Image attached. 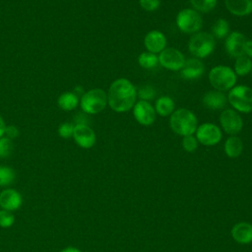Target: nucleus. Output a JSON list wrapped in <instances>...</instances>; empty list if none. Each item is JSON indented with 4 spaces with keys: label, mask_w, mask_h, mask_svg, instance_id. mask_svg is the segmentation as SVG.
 I'll use <instances>...</instances> for the list:
<instances>
[{
    "label": "nucleus",
    "mask_w": 252,
    "mask_h": 252,
    "mask_svg": "<svg viewBox=\"0 0 252 252\" xmlns=\"http://www.w3.org/2000/svg\"><path fill=\"white\" fill-rule=\"evenodd\" d=\"M137 90L135 86L125 78L115 80L107 93V103L116 112H126L136 103Z\"/></svg>",
    "instance_id": "f257e3e1"
},
{
    "label": "nucleus",
    "mask_w": 252,
    "mask_h": 252,
    "mask_svg": "<svg viewBox=\"0 0 252 252\" xmlns=\"http://www.w3.org/2000/svg\"><path fill=\"white\" fill-rule=\"evenodd\" d=\"M169 126L171 130L182 137L193 135L198 127L196 115L189 109L178 108L174 110L169 118Z\"/></svg>",
    "instance_id": "f03ea898"
},
{
    "label": "nucleus",
    "mask_w": 252,
    "mask_h": 252,
    "mask_svg": "<svg viewBox=\"0 0 252 252\" xmlns=\"http://www.w3.org/2000/svg\"><path fill=\"white\" fill-rule=\"evenodd\" d=\"M209 81L215 90L225 92L235 86L236 74L232 68L228 66L218 65L211 69L209 73Z\"/></svg>",
    "instance_id": "7ed1b4c3"
},
{
    "label": "nucleus",
    "mask_w": 252,
    "mask_h": 252,
    "mask_svg": "<svg viewBox=\"0 0 252 252\" xmlns=\"http://www.w3.org/2000/svg\"><path fill=\"white\" fill-rule=\"evenodd\" d=\"M216 47L215 37L205 32H196L188 42V49L196 58H206L213 53Z\"/></svg>",
    "instance_id": "20e7f679"
},
{
    "label": "nucleus",
    "mask_w": 252,
    "mask_h": 252,
    "mask_svg": "<svg viewBox=\"0 0 252 252\" xmlns=\"http://www.w3.org/2000/svg\"><path fill=\"white\" fill-rule=\"evenodd\" d=\"M227 100L237 111L249 113L252 111V89L244 86H234L229 90Z\"/></svg>",
    "instance_id": "39448f33"
},
{
    "label": "nucleus",
    "mask_w": 252,
    "mask_h": 252,
    "mask_svg": "<svg viewBox=\"0 0 252 252\" xmlns=\"http://www.w3.org/2000/svg\"><path fill=\"white\" fill-rule=\"evenodd\" d=\"M107 103V94L101 89H93L81 98L82 109L89 114H95L100 112Z\"/></svg>",
    "instance_id": "423d86ee"
},
{
    "label": "nucleus",
    "mask_w": 252,
    "mask_h": 252,
    "mask_svg": "<svg viewBox=\"0 0 252 252\" xmlns=\"http://www.w3.org/2000/svg\"><path fill=\"white\" fill-rule=\"evenodd\" d=\"M176 25L184 33H196L202 28L203 21L199 12L191 8H186L177 14Z\"/></svg>",
    "instance_id": "0eeeda50"
},
{
    "label": "nucleus",
    "mask_w": 252,
    "mask_h": 252,
    "mask_svg": "<svg viewBox=\"0 0 252 252\" xmlns=\"http://www.w3.org/2000/svg\"><path fill=\"white\" fill-rule=\"evenodd\" d=\"M222 134L216 124L203 123L196 129V139L204 146H214L221 140Z\"/></svg>",
    "instance_id": "6e6552de"
},
{
    "label": "nucleus",
    "mask_w": 252,
    "mask_h": 252,
    "mask_svg": "<svg viewBox=\"0 0 252 252\" xmlns=\"http://www.w3.org/2000/svg\"><path fill=\"white\" fill-rule=\"evenodd\" d=\"M158 63L170 71H179L185 63V57L182 52L174 47L164 48L158 55Z\"/></svg>",
    "instance_id": "1a4fd4ad"
},
{
    "label": "nucleus",
    "mask_w": 252,
    "mask_h": 252,
    "mask_svg": "<svg viewBox=\"0 0 252 252\" xmlns=\"http://www.w3.org/2000/svg\"><path fill=\"white\" fill-rule=\"evenodd\" d=\"M220 123L225 133L234 136L243 127V120L240 114L233 109H224L220 115Z\"/></svg>",
    "instance_id": "9d476101"
},
{
    "label": "nucleus",
    "mask_w": 252,
    "mask_h": 252,
    "mask_svg": "<svg viewBox=\"0 0 252 252\" xmlns=\"http://www.w3.org/2000/svg\"><path fill=\"white\" fill-rule=\"evenodd\" d=\"M133 114L136 121L144 126L152 125L156 120L155 107L147 100H138L133 106Z\"/></svg>",
    "instance_id": "9b49d317"
},
{
    "label": "nucleus",
    "mask_w": 252,
    "mask_h": 252,
    "mask_svg": "<svg viewBox=\"0 0 252 252\" xmlns=\"http://www.w3.org/2000/svg\"><path fill=\"white\" fill-rule=\"evenodd\" d=\"M247 39L245 35L239 32H230L225 39L224 47L226 52L231 57H239L244 55V47Z\"/></svg>",
    "instance_id": "f8f14e48"
},
{
    "label": "nucleus",
    "mask_w": 252,
    "mask_h": 252,
    "mask_svg": "<svg viewBox=\"0 0 252 252\" xmlns=\"http://www.w3.org/2000/svg\"><path fill=\"white\" fill-rule=\"evenodd\" d=\"M73 137L76 143L84 149H90L95 143V134L94 130L84 123H79L74 126Z\"/></svg>",
    "instance_id": "ddd939ff"
},
{
    "label": "nucleus",
    "mask_w": 252,
    "mask_h": 252,
    "mask_svg": "<svg viewBox=\"0 0 252 252\" xmlns=\"http://www.w3.org/2000/svg\"><path fill=\"white\" fill-rule=\"evenodd\" d=\"M23 197L16 189H4L0 193V207L7 211H16L21 208Z\"/></svg>",
    "instance_id": "4468645a"
},
{
    "label": "nucleus",
    "mask_w": 252,
    "mask_h": 252,
    "mask_svg": "<svg viewBox=\"0 0 252 252\" xmlns=\"http://www.w3.org/2000/svg\"><path fill=\"white\" fill-rule=\"evenodd\" d=\"M144 44L149 52L160 53L166 46V37L159 31H151L146 34Z\"/></svg>",
    "instance_id": "2eb2a0df"
},
{
    "label": "nucleus",
    "mask_w": 252,
    "mask_h": 252,
    "mask_svg": "<svg viewBox=\"0 0 252 252\" xmlns=\"http://www.w3.org/2000/svg\"><path fill=\"white\" fill-rule=\"evenodd\" d=\"M205 72L204 63L198 58H189L185 60L180 70V75L185 80H194L201 77Z\"/></svg>",
    "instance_id": "dca6fc26"
},
{
    "label": "nucleus",
    "mask_w": 252,
    "mask_h": 252,
    "mask_svg": "<svg viewBox=\"0 0 252 252\" xmlns=\"http://www.w3.org/2000/svg\"><path fill=\"white\" fill-rule=\"evenodd\" d=\"M227 96L220 91H209L203 96V103L209 109H221L225 106Z\"/></svg>",
    "instance_id": "f3484780"
},
{
    "label": "nucleus",
    "mask_w": 252,
    "mask_h": 252,
    "mask_svg": "<svg viewBox=\"0 0 252 252\" xmlns=\"http://www.w3.org/2000/svg\"><path fill=\"white\" fill-rule=\"evenodd\" d=\"M232 238L240 244L252 242V224L242 221L236 223L231 229Z\"/></svg>",
    "instance_id": "a211bd4d"
},
{
    "label": "nucleus",
    "mask_w": 252,
    "mask_h": 252,
    "mask_svg": "<svg viewBox=\"0 0 252 252\" xmlns=\"http://www.w3.org/2000/svg\"><path fill=\"white\" fill-rule=\"evenodd\" d=\"M224 4L234 16L242 17L252 13V0H224Z\"/></svg>",
    "instance_id": "6ab92c4d"
},
{
    "label": "nucleus",
    "mask_w": 252,
    "mask_h": 252,
    "mask_svg": "<svg viewBox=\"0 0 252 252\" xmlns=\"http://www.w3.org/2000/svg\"><path fill=\"white\" fill-rule=\"evenodd\" d=\"M174 107L175 103L173 99L167 95H162L158 97L155 103L156 113L162 117L171 115V113L174 111Z\"/></svg>",
    "instance_id": "aec40b11"
},
{
    "label": "nucleus",
    "mask_w": 252,
    "mask_h": 252,
    "mask_svg": "<svg viewBox=\"0 0 252 252\" xmlns=\"http://www.w3.org/2000/svg\"><path fill=\"white\" fill-rule=\"evenodd\" d=\"M243 150V143L240 138L236 136H230L224 143V152L229 158H237L241 155Z\"/></svg>",
    "instance_id": "412c9836"
},
{
    "label": "nucleus",
    "mask_w": 252,
    "mask_h": 252,
    "mask_svg": "<svg viewBox=\"0 0 252 252\" xmlns=\"http://www.w3.org/2000/svg\"><path fill=\"white\" fill-rule=\"evenodd\" d=\"M252 70V61L246 55H241L236 58L234 63V73L238 76H246Z\"/></svg>",
    "instance_id": "4be33fe9"
},
{
    "label": "nucleus",
    "mask_w": 252,
    "mask_h": 252,
    "mask_svg": "<svg viewBox=\"0 0 252 252\" xmlns=\"http://www.w3.org/2000/svg\"><path fill=\"white\" fill-rule=\"evenodd\" d=\"M79 99L73 93H64L58 98V105L64 110H72L78 105Z\"/></svg>",
    "instance_id": "5701e85b"
},
{
    "label": "nucleus",
    "mask_w": 252,
    "mask_h": 252,
    "mask_svg": "<svg viewBox=\"0 0 252 252\" xmlns=\"http://www.w3.org/2000/svg\"><path fill=\"white\" fill-rule=\"evenodd\" d=\"M139 65L144 69H153L158 64V57L152 52H142L138 57Z\"/></svg>",
    "instance_id": "b1692460"
},
{
    "label": "nucleus",
    "mask_w": 252,
    "mask_h": 252,
    "mask_svg": "<svg viewBox=\"0 0 252 252\" xmlns=\"http://www.w3.org/2000/svg\"><path fill=\"white\" fill-rule=\"evenodd\" d=\"M213 36L217 38H223L228 35L229 32V24L224 19H219L212 28Z\"/></svg>",
    "instance_id": "393cba45"
},
{
    "label": "nucleus",
    "mask_w": 252,
    "mask_h": 252,
    "mask_svg": "<svg viewBox=\"0 0 252 252\" xmlns=\"http://www.w3.org/2000/svg\"><path fill=\"white\" fill-rule=\"evenodd\" d=\"M16 178V173L13 168L6 166V165H0V186L6 187L11 185Z\"/></svg>",
    "instance_id": "a878e982"
},
{
    "label": "nucleus",
    "mask_w": 252,
    "mask_h": 252,
    "mask_svg": "<svg viewBox=\"0 0 252 252\" xmlns=\"http://www.w3.org/2000/svg\"><path fill=\"white\" fill-rule=\"evenodd\" d=\"M218 0H190L193 9L197 12L208 13L215 9Z\"/></svg>",
    "instance_id": "bb28decb"
},
{
    "label": "nucleus",
    "mask_w": 252,
    "mask_h": 252,
    "mask_svg": "<svg viewBox=\"0 0 252 252\" xmlns=\"http://www.w3.org/2000/svg\"><path fill=\"white\" fill-rule=\"evenodd\" d=\"M14 145L9 138H0V158H6L11 156Z\"/></svg>",
    "instance_id": "cd10ccee"
},
{
    "label": "nucleus",
    "mask_w": 252,
    "mask_h": 252,
    "mask_svg": "<svg viewBox=\"0 0 252 252\" xmlns=\"http://www.w3.org/2000/svg\"><path fill=\"white\" fill-rule=\"evenodd\" d=\"M15 222V216L11 211L0 210V226L8 228Z\"/></svg>",
    "instance_id": "c85d7f7f"
},
{
    "label": "nucleus",
    "mask_w": 252,
    "mask_h": 252,
    "mask_svg": "<svg viewBox=\"0 0 252 252\" xmlns=\"http://www.w3.org/2000/svg\"><path fill=\"white\" fill-rule=\"evenodd\" d=\"M156 93L155 90L152 86L149 85H145L139 88V90L137 91V95L140 97L141 100H150L155 96Z\"/></svg>",
    "instance_id": "c756f323"
},
{
    "label": "nucleus",
    "mask_w": 252,
    "mask_h": 252,
    "mask_svg": "<svg viewBox=\"0 0 252 252\" xmlns=\"http://www.w3.org/2000/svg\"><path fill=\"white\" fill-rule=\"evenodd\" d=\"M182 147L188 153H193L198 147V141L193 135L184 136L182 139Z\"/></svg>",
    "instance_id": "7c9ffc66"
},
{
    "label": "nucleus",
    "mask_w": 252,
    "mask_h": 252,
    "mask_svg": "<svg viewBox=\"0 0 252 252\" xmlns=\"http://www.w3.org/2000/svg\"><path fill=\"white\" fill-rule=\"evenodd\" d=\"M140 5L145 11L153 12L159 7L160 0H140Z\"/></svg>",
    "instance_id": "2f4dec72"
},
{
    "label": "nucleus",
    "mask_w": 252,
    "mask_h": 252,
    "mask_svg": "<svg viewBox=\"0 0 252 252\" xmlns=\"http://www.w3.org/2000/svg\"><path fill=\"white\" fill-rule=\"evenodd\" d=\"M73 131H74V126L71 124V123H64V124H61L59 129H58V132H59V135L62 137V138H69L71 136H73Z\"/></svg>",
    "instance_id": "473e14b6"
},
{
    "label": "nucleus",
    "mask_w": 252,
    "mask_h": 252,
    "mask_svg": "<svg viewBox=\"0 0 252 252\" xmlns=\"http://www.w3.org/2000/svg\"><path fill=\"white\" fill-rule=\"evenodd\" d=\"M5 133L7 135V138L9 139H15L19 136V130L15 126H8L5 128Z\"/></svg>",
    "instance_id": "72a5a7b5"
},
{
    "label": "nucleus",
    "mask_w": 252,
    "mask_h": 252,
    "mask_svg": "<svg viewBox=\"0 0 252 252\" xmlns=\"http://www.w3.org/2000/svg\"><path fill=\"white\" fill-rule=\"evenodd\" d=\"M244 55L248 56L249 58H252V39L246 41L244 47Z\"/></svg>",
    "instance_id": "f704fd0d"
},
{
    "label": "nucleus",
    "mask_w": 252,
    "mask_h": 252,
    "mask_svg": "<svg viewBox=\"0 0 252 252\" xmlns=\"http://www.w3.org/2000/svg\"><path fill=\"white\" fill-rule=\"evenodd\" d=\"M60 252H83V251H81L80 249H78V248H76V247L69 246V247H66V248L62 249Z\"/></svg>",
    "instance_id": "c9c22d12"
},
{
    "label": "nucleus",
    "mask_w": 252,
    "mask_h": 252,
    "mask_svg": "<svg viewBox=\"0 0 252 252\" xmlns=\"http://www.w3.org/2000/svg\"><path fill=\"white\" fill-rule=\"evenodd\" d=\"M5 124H4V121L2 119V117L0 116V138H2L3 134L5 133Z\"/></svg>",
    "instance_id": "e433bc0d"
},
{
    "label": "nucleus",
    "mask_w": 252,
    "mask_h": 252,
    "mask_svg": "<svg viewBox=\"0 0 252 252\" xmlns=\"http://www.w3.org/2000/svg\"><path fill=\"white\" fill-rule=\"evenodd\" d=\"M251 75H252V70H251Z\"/></svg>",
    "instance_id": "4c0bfd02"
}]
</instances>
